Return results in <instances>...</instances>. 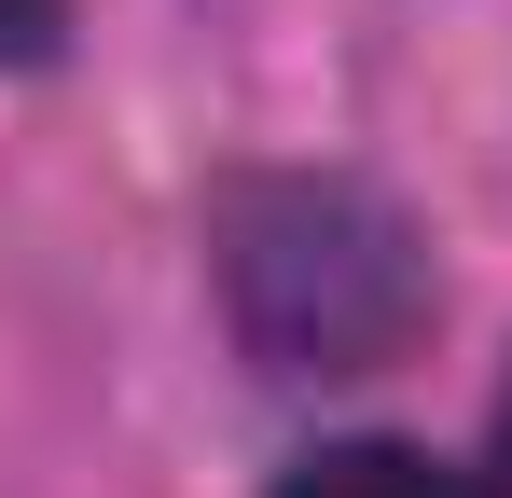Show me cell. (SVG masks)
Returning a JSON list of instances; mask_svg holds the SVG:
<instances>
[{"mask_svg":"<svg viewBox=\"0 0 512 498\" xmlns=\"http://www.w3.org/2000/svg\"><path fill=\"white\" fill-rule=\"evenodd\" d=\"M208 263L263 374H374L429 319V249L374 180H305V166L236 180L208 208Z\"/></svg>","mask_w":512,"mask_h":498,"instance_id":"obj_1","label":"cell"},{"mask_svg":"<svg viewBox=\"0 0 512 498\" xmlns=\"http://www.w3.org/2000/svg\"><path fill=\"white\" fill-rule=\"evenodd\" d=\"M277 498H485V471H443L429 443H319Z\"/></svg>","mask_w":512,"mask_h":498,"instance_id":"obj_2","label":"cell"},{"mask_svg":"<svg viewBox=\"0 0 512 498\" xmlns=\"http://www.w3.org/2000/svg\"><path fill=\"white\" fill-rule=\"evenodd\" d=\"M0 56H14V70L56 56V0H0Z\"/></svg>","mask_w":512,"mask_h":498,"instance_id":"obj_3","label":"cell"},{"mask_svg":"<svg viewBox=\"0 0 512 498\" xmlns=\"http://www.w3.org/2000/svg\"><path fill=\"white\" fill-rule=\"evenodd\" d=\"M485 498H512V388H499V443H485Z\"/></svg>","mask_w":512,"mask_h":498,"instance_id":"obj_4","label":"cell"}]
</instances>
